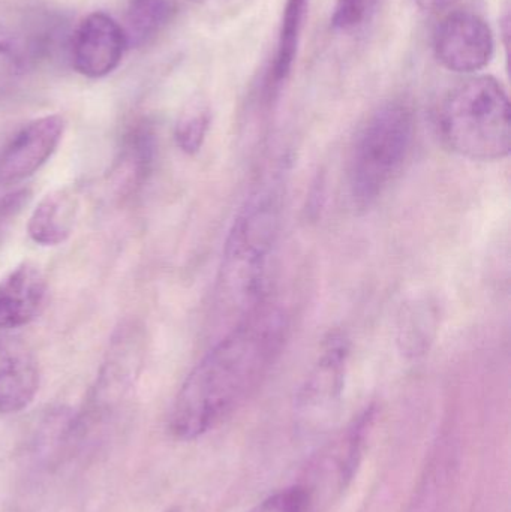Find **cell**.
Listing matches in <instances>:
<instances>
[{"label": "cell", "instance_id": "obj_20", "mask_svg": "<svg viewBox=\"0 0 511 512\" xmlns=\"http://www.w3.org/2000/svg\"><path fill=\"white\" fill-rule=\"evenodd\" d=\"M417 5L428 12L446 11L450 6L455 5L458 0H416Z\"/></svg>", "mask_w": 511, "mask_h": 512}, {"label": "cell", "instance_id": "obj_14", "mask_svg": "<svg viewBox=\"0 0 511 512\" xmlns=\"http://www.w3.org/2000/svg\"><path fill=\"white\" fill-rule=\"evenodd\" d=\"M173 0H129L125 35L128 45H141L170 20Z\"/></svg>", "mask_w": 511, "mask_h": 512}, {"label": "cell", "instance_id": "obj_21", "mask_svg": "<svg viewBox=\"0 0 511 512\" xmlns=\"http://www.w3.org/2000/svg\"><path fill=\"white\" fill-rule=\"evenodd\" d=\"M164 512H183V511L180 510L179 507H171V508H168V510L164 511Z\"/></svg>", "mask_w": 511, "mask_h": 512}, {"label": "cell", "instance_id": "obj_18", "mask_svg": "<svg viewBox=\"0 0 511 512\" xmlns=\"http://www.w3.org/2000/svg\"><path fill=\"white\" fill-rule=\"evenodd\" d=\"M23 71V57L11 33L0 26V98L17 83Z\"/></svg>", "mask_w": 511, "mask_h": 512}, {"label": "cell", "instance_id": "obj_16", "mask_svg": "<svg viewBox=\"0 0 511 512\" xmlns=\"http://www.w3.org/2000/svg\"><path fill=\"white\" fill-rule=\"evenodd\" d=\"M155 150V134L149 126L140 125L129 132L123 147L122 164L134 183L146 179L155 158Z\"/></svg>", "mask_w": 511, "mask_h": 512}, {"label": "cell", "instance_id": "obj_17", "mask_svg": "<svg viewBox=\"0 0 511 512\" xmlns=\"http://www.w3.org/2000/svg\"><path fill=\"white\" fill-rule=\"evenodd\" d=\"M312 504L314 499L308 487L296 484L267 496L246 512H311Z\"/></svg>", "mask_w": 511, "mask_h": 512}, {"label": "cell", "instance_id": "obj_15", "mask_svg": "<svg viewBox=\"0 0 511 512\" xmlns=\"http://www.w3.org/2000/svg\"><path fill=\"white\" fill-rule=\"evenodd\" d=\"M212 113L203 98H194L185 105L177 119L174 138L177 146L186 155L200 152L209 132Z\"/></svg>", "mask_w": 511, "mask_h": 512}, {"label": "cell", "instance_id": "obj_6", "mask_svg": "<svg viewBox=\"0 0 511 512\" xmlns=\"http://www.w3.org/2000/svg\"><path fill=\"white\" fill-rule=\"evenodd\" d=\"M495 41L491 27L476 12H450L435 32L434 51L438 62L456 74H474L489 65Z\"/></svg>", "mask_w": 511, "mask_h": 512}, {"label": "cell", "instance_id": "obj_10", "mask_svg": "<svg viewBox=\"0 0 511 512\" xmlns=\"http://www.w3.org/2000/svg\"><path fill=\"white\" fill-rule=\"evenodd\" d=\"M47 298V279L38 265L21 262L0 279V330L30 324Z\"/></svg>", "mask_w": 511, "mask_h": 512}, {"label": "cell", "instance_id": "obj_4", "mask_svg": "<svg viewBox=\"0 0 511 512\" xmlns=\"http://www.w3.org/2000/svg\"><path fill=\"white\" fill-rule=\"evenodd\" d=\"M414 141V116L408 105L389 102L375 110L357 134L350 156L351 198L366 210L399 176Z\"/></svg>", "mask_w": 511, "mask_h": 512}, {"label": "cell", "instance_id": "obj_9", "mask_svg": "<svg viewBox=\"0 0 511 512\" xmlns=\"http://www.w3.org/2000/svg\"><path fill=\"white\" fill-rule=\"evenodd\" d=\"M41 382L32 349L14 337L0 339V414L24 411L35 400Z\"/></svg>", "mask_w": 511, "mask_h": 512}, {"label": "cell", "instance_id": "obj_11", "mask_svg": "<svg viewBox=\"0 0 511 512\" xmlns=\"http://www.w3.org/2000/svg\"><path fill=\"white\" fill-rule=\"evenodd\" d=\"M80 201L71 188L48 192L30 216L27 231L30 239L41 246L65 243L74 231Z\"/></svg>", "mask_w": 511, "mask_h": 512}, {"label": "cell", "instance_id": "obj_1", "mask_svg": "<svg viewBox=\"0 0 511 512\" xmlns=\"http://www.w3.org/2000/svg\"><path fill=\"white\" fill-rule=\"evenodd\" d=\"M287 331V315L267 304L237 322L183 381L170 415L174 438L195 441L233 415L269 375Z\"/></svg>", "mask_w": 511, "mask_h": 512}, {"label": "cell", "instance_id": "obj_12", "mask_svg": "<svg viewBox=\"0 0 511 512\" xmlns=\"http://www.w3.org/2000/svg\"><path fill=\"white\" fill-rule=\"evenodd\" d=\"M308 6L309 0H287L285 2L272 66L273 86H279L287 81L293 71L300 38H302L303 27H305Z\"/></svg>", "mask_w": 511, "mask_h": 512}, {"label": "cell", "instance_id": "obj_2", "mask_svg": "<svg viewBox=\"0 0 511 512\" xmlns=\"http://www.w3.org/2000/svg\"><path fill=\"white\" fill-rule=\"evenodd\" d=\"M281 224L276 186L249 195L228 231L218 274L219 304L240 322L264 304ZM236 322V324H237Z\"/></svg>", "mask_w": 511, "mask_h": 512}, {"label": "cell", "instance_id": "obj_8", "mask_svg": "<svg viewBox=\"0 0 511 512\" xmlns=\"http://www.w3.org/2000/svg\"><path fill=\"white\" fill-rule=\"evenodd\" d=\"M126 47L125 30L114 18L104 12L90 14L72 39L74 68L84 77H105L122 62Z\"/></svg>", "mask_w": 511, "mask_h": 512}, {"label": "cell", "instance_id": "obj_19", "mask_svg": "<svg viewBox=\"0 0 511 512\" xmlns=\"http://www.w3.org/2000/svg\"><path fill=\"white\" fill-rule=\"evenodd\" d=\"M369 0H336L332 24L338 30H351L362 24L368 12Z\"/></svg>", "mask_w": 511, "mask_h": 512}, {"label": "cell", "instance_id": "obj_13", "mask_svg": "<svg viewBox=\"0 0 511 512\" xmlns=\"http://www.w3.org/2000/svg\"><path fill=\"white\" fill-rule=\"evenodd\" d=\"M438 315L434 306L426 301H417L405 307L399 325V340L405 354H425L437 333Z\"/></svg>", "mask_w": 511, "mask_h": 512}, {"label": "cell", "instance_id": "obj_5", "mask_svg": "<svg viewBox=\"0 0 511 512\" xmlns=\"http://www.w3.org/2000/svg\"><path fill=\"white\" fill-rule=\"evenodd\" d=\"M350 351V342L341 333L332 334L324 343L323 351L297 394V414L306 426L324 423L338 409L344 394Z\"/></svg>", "mask_w": 511, "mask_h": 512}, {"label": "cell", "instance_id": "obj_3", "mask_svg": "<svg viewBox=\"0 0 511 512\" xmlns=\"http://www.w3.org/2000/svg\"><path fill=\"white\" fill-rule=\"evenodd\" d=\"M438 129L446 146L462 158L506 159L511 149V111L503 84L491 75L459 84L441 105Z\"/></svg>", "mask_w": 511, "mask_h": 512}, {"label": "cell", "instance_id": "obj_7", "mask_svg": "<svg viewBox=\"0 0 511 512\" xmlns=\"http://www.w3.org/2000/svg\"><path fill=\"white\" fill-rule=\"evenodd\" d=\"M63 132L65 119L59 114L24 126L0 152V186L23 182L41 170L59 147Z\"/></svg>", "mask_w": 511, "mask_h": 512}]
</instances>
